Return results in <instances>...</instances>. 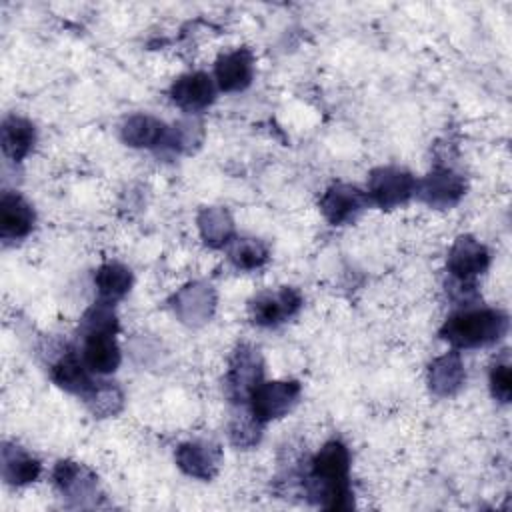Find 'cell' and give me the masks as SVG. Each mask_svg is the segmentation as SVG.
<instances>
[{"label":"cell","instance_id":"7402d4cb","mask_svg":"<svg viewBox=\"0 0 512 512\" xmlns=\"http://www.w3.org/2000/svg\"><path fill=\"white\" fill-rule=\"evenodd\" d=\"M94 284L98 290V300L114 304L124 298L132 286V272L118 262H106L98 268L94 276Z\"/></svg>","mask_w":512,"mask_h":512},{"label":"cell","instance_id":"277c9868","mask_svg":"<svg viewBox=\"0 0 512 512\" xmlns=\"http://www.w3.org/2000/svg\"><path fill=\"white\" fill-rule=\"evenodd\" d=\"M416 178L398 166H380L368 178V200L382 210L406 204L416 192Z\"/></svg>","mask_w":512,"mask_h":512},{"label":"cell","instance_id":"ba28073f","mask_svg":"<svg viewBox=\"0 0 512 512\" xmlns=\"http://www.w3.org/2000/svg\"><path fill=\"white\" fill-rule=\"evenodd\" d=\"M466 190V182L460 174L450 168H436L420 182H416V196L432 208H450L454 206Z\"/></svg>","mask_w":512,"mask_h":512},{"label":"cell","instance_id":"603a6c76","mask_svg":"<svg viewBox=\"0 0 512 512\" xmlns=\"http://www.w3.org/2000/svg\"><path fill=\"white\" fill-rule=\"evenodd\" d=\"M198 228L210 248H222L232 242L234 236V222L224 208H204L198 214Z\"/></svg>","mask_w":512,"mask_h":512},{"label":"cell","instance_id":"30bf717a","mask_svg":"<svg viewBox=\"0 0 512 512\" xmlns=\"http://www.w3.org/2000/svg\"><path fill=\"white\" fill-rule=\"evenodd\" d=\"M488 264H490L488 248L472 236L456 238L446 260L450 278L470 280V282H474L476 276L486 272Z\"/></svg>","mask_w":512,"mask_h":512},{"label":"cell","instance_id":"ffe728a7","mask_svg":"<svg viewBox=\"0 0 512 512\" xmlns=\"http://www.w3.org/2000/svg\"><path fill=\"white\" fill-rule=\"evenodd\" d=\"M166 136V124L148 114H134L122 124V140L134 148H156L166 142Z\"/></svg>","mask_w":512,"mask_h":512},{"label":"cell","instance_id":"44dd1931","mask_svg":"<svg viewBox=\"0 0 512 512\" xmlns=\"http://www.w3.org/2000/svg\"><path fill=\"white\" fill-rule=\"evenodd\" d=\"M40 462L14 444L2 448V476L12 486H24L40 476Z\"/></svg>","mask_w":512,"mask_h":512},{"label":"cell","instance_id":"8fae6325","mask_svg":"<svg viewBox=\"0 0 512 512\" xmlns=\"http://www.w3.org/2000/svg\"><path fill=\"white\" fill-rule=\"evenodd\" d=\"M178 468L198 480H210L216 476L222 460V452L216 444L208 442H184L178 446L176 454Z\"/></svg>","mask_w":512,"mask_h":512},{"label":"cell","instance_id":"cb8c5ba5","mask_svg":"<svg viewBox=\"0 0 512 512\" xmlns=\"http://www.w3.org/2000/svg\"><path fill=\"white\" fill-rule=\"evenodd\" d=\"M228 256L236 268L254 270L268 260V248L256 238H240L232 244Z\"/></svg>","mask_w":512,"mask_h":512},{"label":"cell","instance_id":"7c38bea8","mask_svg":"<svg viewBox=\"0 0 512 512\" xmlns=\"http://www.w3.org/2000/svg\"><path fill=\"white\" fill-rule=\"evenodd\" d=\"M170 98L178 108L186 112H198L212 104L214 82L206 72L182 74L170 86Z\"/></svg>","mask_w":512,"mask_h":512},{"label":"cell","instance_id":"e0dca14e","mask_svg":"<svg viewBox=\"0 0 512 512\" xmlns=\"http://www.w3.org/2000/svg\"><path fill=\"white\" fill-rule=\"evenodd\" d=\"M466 380V370L462 358L456 350L438 356L428 368V384L430 390L438 396H452L456 394Z\"/></svg>","mask_w":512,"mask_h":512},{"label":"cell","instance_id":"5b68a950","mask_svg":"<svg viewBox=\"0 0 512 512\" xmlns=\"http://www.w3.org/2000/svg\"><path fill=\"white\" fill-rule=\"evenodd\" d=\"M264 364L260 352L250 344H240L230 360V368L226 374V394L232 402L244 404L248 402L252 390L262 382Z\"/></svg>","mask_w":512,"mask_h":512},{"label":"cell","instance_id":"d6986e66","mask_svg":"<svg viewBox=\"0 0 512 512\" xmlns=\"http://www.w3.org/2000/svg\"><path fill=\"white\" fill-rule=\"evenodd\" d=\"M0 140H2V150L10 160L20 162L26 158L36 142V130L34 124L22 116H8L2 122L0 128Z\"/></svg>","mask_w":512,"mask_h":512},{"label":"cell","instance_id":"5bb4252c","mask_svg":"<svg viewBox=\"0 0 512 512\" xmlns=\"http://www.w3.org/2000/svg\"><path fill=\"white\" fill-rule=\"evenodd\" d=\"M34 208L18 194L4 192L0 198V236L4 240H18L30 234L34 226Z\"/></svg>","mask_w":512,"mask_h":512},{"label":"cell","instance_id":"7a4b0ae2","mask_svg":"<svg viewBox=\"0 0 512 512\" xmlns=\"http://www.w3.org/2000/svg\"><path fill=\"white\" fill-rule=\"evenodd\" d=\"M508 330V316L494 308H472L452 314L440 336L454 348H478L498 342Z\"/></svg>","mask_w":512,"mask_h":512},{"label":"cell","instance_id":"9c48e42d","mask_svg":"<svg viewBox=\"0 0 512 512\" xmlns=\"http://www.w3.org/2000/svg\"><path fill=\"white\" fill-rule=\"evenodd\" d=\"M368 202V196L360 188L338 182L332 184L320 198V210L330 224L342 226L352 222Z\"/></svg>","mask_w":512,"mask_h":512},{"label":"cell","instance_id":"4316f807","mask_svg":"<svg viewBox=\"0 0 512 512\" xmlns=\"http://www.w3.org/2000/svg\"><path fill=\"white\" fill-rule=\"evenodd\" d=\"M490 390L492 396L500 402H510L512 396V374H510V364L508 360L498 362L490 368Z\"/></svg>","mask_w":512,"mask_h":512},{"label":"cell","instance_id":"6da1fadb","mask_svg":"<svg viewBox=\"0 0 512 512\" xmlns=\"http://www.w3.org/2000/svg\"><path fill=\"white\" fill-rule=\"evenodd\" d=\"M350 454L340 440L326 442L310 460V470L304 476L306 496L326 510H350L354 494L348 482Z\"/></svg>","mask_w":512,"mask_h":512},{"label":"cell","instance_id":"52a82bcc","mask_svg":"<svg viewBox=\"0 0 512 512\" xmlns=\"http://www.w3.org/2000/svg\"><path fill=\"white\" fill-rule=\"evenodd\" d=\"M302 306V296L294 288H280L278 292H262L250 300V316L258 326H278L292 318Z\"/></svg>","mask_w":512,"mask_h":512},{"label":"cell","instance_id":"4fadbf2b","mask_svg":"<svg viewBox=\"0 0 512 512\" xmlns=\"http://www.w3.org/2000/svg\"><path fill=\"white\" fill-rule=\"evenodd\" d=\"M216 82L224 92H240L244 90L254 76V58L248 50L238 48L222 54L216 60Z\"/></svg>","mask_w":512,"mask_h":512},{"label":"cell","instance_id":"ac0fdd59","mask_svg":"<svg viewBox=\"0 0 512 512\" xmlns=\"http://www.w3.org/2000/svg\"><path fill=\"white\" fill-rule=\"evenodd\" d=\"M56 488L68 498H88L96 490V476L82 464L72 460H60L52 470Z\"/></svg>","mask_w":512,"mask_h":512},{"label":"cell","instance_id":"484cf974","mask_svg":"<svg viewBox=\"0 0 512 512\" xmlns=\"http://www.w3.org/2000/svg\"><path fill=\"white\" fill-rule=\"evenodd\" d=\"M262 422H258L252 412L248 410H240L238 414L232 416V422H230V440L234 446H240V448H250L254 446L258 440H260V434H262Z\"/></svg>","mask_w":512,"mask_h":512},{"label":"cell","instance_id":"9a60e30c","mask_svg":"<svg viewBox=\"0 0 512 512\" xmlns=\"http://www.w3.org/2000/svg\"><path fill=\"white\" fill-rule=\"evenodd\" d=\"M90 374L92 372L86 368L82 358L72 350L64 352L50 368V376H52L54 384H58L66 392L78 394L82 398H86L98 384L92 380Z\"/></svg>","mask_w":512,"mask_h":512},{"label":"cell","instance_id":"3957f363","mask_svg":"<svg viewBox=\"0 0 512 512\" xmlns=\"http://www.w3.org/2000/svg\"><path fill=\"white\" fill-rule=\"evenodd\" d=\"M300 390L302 388L296 380H274V382L262 380L248 398V410L262 424L282 418L298 402Z\"/></svg>","mask_w":512,"mask_h":512},{"label":"cell","instance_id":"8992f818","mask_svg":"<svg viewBox=\"0 0 512 512\" xmlns=\"http://www.w3.org/2000/svg\"><path fill=\"white\" fill-rule=\"evenodd\" d=\"M78 334L82 338L80 358L92 374H98V376L112 374L120 366L122 354L114 338L116 336L114 330H88Z\"/></svg>","mask_w":512,"mask_h":512},{"label":"cell","instance_id":"2e32d148","mask_svg":"<svg viewBox=\"0 0 512 512\" xmlns=\"http://www.w3.org/2000/svg\"><path fill=\"white\" fill-rule=\"evenodd\" d=\"M216 304L214 290L206 284L194 282L184 286L176 296H174V310L180 316L182 322L186 324H202L212 316Z\"/></svg>","mask_w":512,"mask_h":512},{"label":"cell","instance_id":"d4e9b609","mask_svg":"<svg viewBox=\"0 0 512 512\" xmlns=\"http://www.w3.org/2000/svg\"><path fill=\"white\" fill-rule=\"evenodd\" d=\"M84 402L96 416H112L122 406V392L112 382H98Z\"/></svg>","mask_w":512,"mask_h":512}]
</instances>
